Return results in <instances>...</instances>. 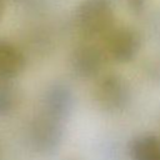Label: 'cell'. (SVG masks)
<instances>
[{"label":"cell","mask_w":160,"mask_h":160,"mask_svg":"<svg viewBox=\"0 0 160 160\" xmlns=\"http://www.w3.org/2000/svg\"><path fill=\"white\" fill-rule=\"evenodd\" d=\"M96 108L109 115L124 112L132 101V89L126 78L118 72L101 74L92 86Z\"/></svg>","instance_id":"1"},{"label":"cell","mask_w":160,"mask_h":160,"mask_svg":"<svg viewBox=\"0 0 160 160\" xmlns=\"http://www.w3.org/2000/svg\"><path fill=\"white\" fill-rule=\"evenodd\" d=\"M74 25L79 34L92 40L102 38L116 25L115 11L109 0H82L74 11Z\"/></svg>","instance_id":"2"},{"label":"cell","mask_w":160,"mask_h":160,"mask_svg":"<svg viewBox=\"0 0 160 160\" xmlns=\"http://www.w3.org/2000/svg\"><path fill=\"white\" fill-rule=\"evenodd\" d=\"M65 125L66 121L36 110L28 125L30 148L40 155H52L64 141Z\"/></svg>","instance_id":"3"},{"label":"cell","mask_w":160,"mask_h":160,"mask_svg":"<svg viewBox=\"0 0 160 160\" xmlns=\"http://www.w3.org/2000/svg\"><path fill=\"white\" fill-rule=\"evenodd\" d=\"M142 46L141 34L130 25H115L104 36L105 54L119 64L134 61Z\"/></svg>","instance_id":"4"},{"label":"cell","mask_w":160,"mask_h":160,"mask_svg":"<svg viewBox=\"0 0 160 160\" xmlns=\"http://www.w3.org/2000/svg\"><path fill=\"white\" fill-rule=\"evenodd\" d=\"M105 51L94 42L78 44L69 55V70L80 80H96L105 65Z\"/></svg>","instance_id":"5"},{"label":"cell","mask_w":160,"mask_h":160,"mask_svg":"<svg viewBox=\"0 0 160 160\" xmlns=\"http://www.w3.org/2000/svg\"><path fill=\"white\" fill-rule=\"evenodd\" d=\"M75 108V94L72 88L62 81L55 80L44 89L38 110L55 116L62 121H68Z\"/></svg>","instance_id":"6"},{"label":"cell","mask_w":160,"mask_h":160,"mask_svg":"<svg viewBox=\"0 0 160 160\" xmlns=\"http://www.w3.org/2000/svg\"><path fill=\"white\" fill-rule=\"evenodd\" d=\"M26 68V55L14 41L0 38V79L12 80Z\"/></svg>","instance_id":"7"},{"label":"cell","mask_w":160,"mask_h":160,"mask_svg":"<svg viewBox=\"0 0 160 160\" xmlns=\"http://www.w3.org/2000/svg\"><path fill=\"white\" fill-rule=\"evenodd\" d=\"M126 151L130 160H160V136L154 132H141L132 136Z\"/></svg>","instance_id":"8"},{"label":"cell","mask_w":160,"mask_h":160,"mask_svg":"<svg viewBox=\"0 0 160 160\" xmlns=\"http://www.w3.org/2000/svg\"><path fill=\"white\" fill-rule=\"evenodd\" d=\"M19 102V91L12 80L0 79V118L9 116Z\"/></svg>","instance_id":"9"},{"label":"cell","mask_w":160,"mask_h":160,"mask_svg":"<svg viewBox=\"0 0 160 160\" xmlns=\"http://www.w3.org/2000/svg\"><path fill=\"white\" fill-rule=\"evenodd\" d=\"M145 72L154 81L160 84V59H150L145 62Z\"/></svg>","instance_id":"10"},{"label":"cell","mask_w":160,"mask_h":160,"mask_svg":"<svg viewBox=\"0 0 160 160\" xmlns=\"http://www.w3.org/2000/svg\"><path fill=\"white\" fill-rule=\"evenodd\" d=\"M148 2L149 0H126L129 10L134 15H141L146 9Z\"/></svg>","instance_id":"11"},{"label":"cell","mask_w":160,"mask_h":160,"mask_svg":"<svg viewBox=\"0 0 160 160\" xmlns=\"http://www.w3.org/2000/svg\"><path fill=\"white\" fill-rule=\"evenodd\" d=\"M2 9H4V0H0V16H1Z\"/></svg>","instance_id":"12"},{"label":"cell","mask_w":160,"mask_h":160,"mask_svg":"<svg viewBox=\"0 0 160 160\" xmlns=\"http://www.w3.org/2000/svg\"><path fill=\"white\" fill-rule=\"evenodd\" d=\"M11 1H24V0H11Z\"/></svg>","instance_id":"13"},{"label":"cell","mask_w":160,"mask_h":160,"mask_svg":"<svg viewBox=\"0 0 160 160\" xmlns=\"http://www.w3.org/2000/svg\"><path fill=\"white\" fill-rule=\"evenodd\" d=\"M109 1H111V0H109Z\"/></svg>","instance_id":"14"}]
</instances>
